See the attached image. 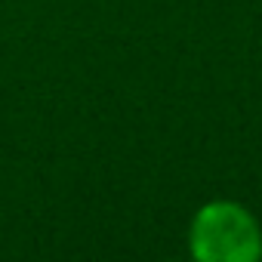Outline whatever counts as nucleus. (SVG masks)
<instances>
[{"instance_id":"1","label":"nucleus","mask_w":262,"mask_h":262,"mask_svg":"<svg viewBox=\"0 0 262 262\" xmlns=\"http://www.w3.org/2000/svg\"><path fill=\"white\" fill-rule=\"evenodd\" d=\"M188 241L191 256L201 262H256L262 256V231L256 219L231 201L201 207Z\"/></svg>"}]
</instances>
